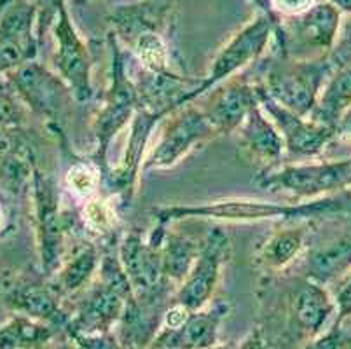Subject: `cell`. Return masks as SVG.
I'll list each match as a JSON object with an SVG mask.
<instances>
[{
	"label": "cell",
	"mask_w": 351,
	"mask_h": 349,
	"mask_svg": "<svg viewBox=\"0 0 351 349\" xmlns=\"http://www.w3.org/2000/svg\"><path fill=\"white\" fill-rule=\"evenodd\" d=\"M69 191L79 200H91L101 184V171L93 161H75L65 175Z\"/></svg>",
	"instance_id": "cell-33"
},
{
	"label": "cell",
	"mask_w": 351,
	"mask_h": 349,
	"mask_svg": "<svg viewBox=\"0 0 351 349\" xmlns=\"http://www.w3.org/2000/svg\"><path fill=\"white\" fill-rule=\"evenodd\" d=\"M133 297L143 302L171 304V290L175 285L165 276L161 258V243L143 238L138 229L130 230L117 246Z\"/></svg>",
	"instance_id": "cell-10"
},
{
	"label": "cell",
	"mask_w": 351,
	"mask_h": 349,
	"mask_svg": "<svg viewBox=\"0 0 351 349\" xmlns=\"http://www.w3.org/2000/svg\"><path fill=\"white\" fill-rule=\"evenodd\" d=\"M289 23L280 21L274 28V38L278 43V54L289 56L293 47L309 51V60L330 54L339 37L343 12L336 5L325 0L317 2L311 9L293 18H287Z\"/></svg>",
	"instance_id": "cell-11"
},
{
	"label": "cell",
	"mask_w": 351,
	"mask_h": 349,
	"mask_svg": "<svg viewBox=\"0 0 351 349\" xmlns=\"http://www.w3.org/2000/svg\"><path fill=\"white\" fill-rule=\"evenodd\" d=\"M171 115L173 119L168 123L159 142L143 161V171L171 168L182 158H186L194 147L219 136L205 110L201 108L186 105Z\"/></svg>",
	"instance_id": "cell-14"
},
{
	"label": "cell",
	"mask_w": 351,
	"mask_h": 349,
	"mask_svg": "<svg viewBox=\"0 0 351 349\" xmlns=\"http://www.w3.org/2000/svg\"><path fill=\"white\" fill-rule=\"evenodd\" d=\"M337 136L339 139L351 140V110L341 119L339 126H337Z\"/></svg>",
	"instance_id": "cell-42"
},
{
	"label": "cell",
	"mask_w": 351,
	"mask_h": 349,
	"mask_svg": "<svg viewBox=\"0 0 351 349\" xmlns=\"http://www.w3.org/2000/svg\"><path fill=\"white\" fill-rule=\"evenodd\" d=\"M69 341L77 349H126L114 332L93 335H72V337H69Z\"/></svg>",
	"instance_id": "cell-37"
},
{
	"label": "cell",
	"mask_w": 351,
	"mask_h": 349,
	"mask_svg": "<svg viewBox=\"0 0 351 349\" xmlns=\"http://www.w3.org/2000/svg\"><path fill=\"white\" fill-rule=\"evenodd\" d=\"M171 304L143 302L132 297L114 334L126 349H149L161 332L165 313Z\"/></svg>",
	"instance_id": "cell-22"
},
{
	"label": "cell",
	"mask_w": 351,
	"mask_h": 349,
	"mask_svg": "<svg viewBox=\"0 0 351 349\" xmlns=\"http://www.w3.org/2000/svg\"><path fill=\"white\" fill-rule=\"evenodd\" d=\"M238 349H269L266 337H264L263 328L255 326L254 330L243 339V342H241V346H239Z\"/></svg>",
	"instance_id": "cell-40"
},
{
	"label": "cell",
	"mask_w": 351,
	"mask_h": 349,
	"mask_svg": "<svg viewBox=\"0 0 351 349\" xmlns=\"http://www.w3.org/2000/svg\"><path fill=\"white\" fill-rule=\"evenodd\" d=\"M159 119H162L161 115L152 114V112L138 107L132 121V130H130V140H128L124 159L119 163V166L110 169L107 178H105V182H108L110 187H114V191L123 196L124 203L132 201L136 180H138L140 166L143 161V150L149 142L152 128L158 124Z\"/></svg>",
	"instance_id": "cell-21"
},
{
	"label": "cell",
	"mask_w": 351,
	"mask_h": 349,
	"mask_svg": "<svg viewBox=\"0 0 351 349\" xmlns=\"http://www.w3.org/2000/svg\"><path fill=\"white\" fill-rule=\"evenodd\" d=\"M255 105H258L255 86L247 79L232 77L210 91L208 105L203 110L217 134H229L239 130Z\"/></svg>",
	"instance_id": "cell-20"
},
{
	"label": "cell",
	"mask_w": 351,
	"mask_h": 349,
	"mask_svg": "<svg viewBox=\"0 0 351 349\" xmlns=\"http://www.w3.org/2000/svg\"><path fill=\"white\" fill-rule=\"evenodd\" d=\"M328 2H332V4L336 5V8L343 12V16L351 14V0H328Z\"/></svg>",
	"instance_id": "cell-44"
},
{
	"label": "cell",
	"mask_w": 351,
	"mask_h": 349,
	"mask_svg": "<svg viewBox=\"0 0 351 349\" xmlns=\"http://www.w3.org/2000/svg\"><path fill=\"white\" fill-rule=\"evenodd\" d=\"M108 46L112 53L110 88L105 95L104 105L93 119V136L97 142L93 163L100 168L101 180H105L110 171V166L107 163L110 143L132 123L140 107L138 89L126 69V54H124L119 38L112 32H108Z\"/></svg>",
	"instance_id": "cell-3"
},
{
	"label": "cell",
	"mask_w": 351,
	"mask_h": 349,
	"mask_svg": "<svg viewBox=\"0 0 351 349\" xmlns=\"http://www.w3.org/2000/svg\"><path fill=\"white\" fill-rule=\"evenodd\" d=\"M130 49L135 54L136 62L145 72L168 73L170 69V49L162 38V32L149 30L133 38Z\"/></svg>",
	"instance_id": "cell-31"
},
{
	"label": "cell",
	"mask_w": 351,
	"mask_h": 349,
	"mask_svg": "<svg viewBox=\"0 0 351 349\" xmlns=\"http://www.w3.org/2000/svg\"><path fill=\"white\" fill-rule=\"evenodd\" d=\"M334 73L328 56L315 60L278 56L271 60L264 82V91L282 107L301 117H309L318 104L325 82Z\"/></svg>",
	"instance_id": "cell-4"
},
{
	"label": "cell",
	"mask_w": 351,
	"mask_h": 349,
	"mask_svg": "<svg viewBox=\"0 0 351 349\" xmlns=\"http://www.w3.org/2000/svg\"><path fill=\"white\" fill-rule=\"evenodd\" d=\"M350 344L346 332L343 330V325H336L328 328L325 334L309 342L304 349H346Z\"/></svg>",
	"instance_id": "cell-38"
},
{
	"label": "cell",
	"mask_w": 351,
	"mask_h": 349,
	"mask_svg": "<svg viewBox=\"0 0 351 349\" xmlns=\"http://www.w3.org/2000/svg\"><path fill=\"white\" fill-rule=\"evenodd\" d=\"M58 349H77V348H75L73 344H72V348H70V346H66V344H60Z\"/></svg>",
	"instance_id": "cell-46"
},
{
	"label": "cell",
	"mask_w": 351,
	"mask_h": 349,
	"mask_svg": "<svg viewBox=\"0 0 351 349\" xmlns=\"http://www.w3.org/2000/svg\"><path fill=\"white\" fill-rule=\"evenodd\" d=\"M255 182L271 194L283 192L298 201L318 200L351 189V158L264 169Z\"/></svg>",
	"instance_id": "cell-7"
},
{
	"label": "cell",
	"mask_w": 351,
	"mask_h": 349,
	"mask_svg": "<svg viewBox=\"0 0 351 349\" xmlns=\"http://www.w3.org/2000/svg\"><path fill=\"white\" fill-rule=\"evenodd\" d=\"M231 311L228 300H215L205 309L191 311L184 325L170 330L161 328L156 337V348L165 349H210L219 344L220 325ZM151 346V348H152Z\"/></svg>",
	"instance_id": "cell-18"
},
{
	"label": "cell",
	"mask_w": 351,
	"mask_h": 349,
	"mask_svg": "<svg viewBox=\"0 0 351 349\" xmlns=\"http://www.w3.org/2000/svg\"><path fill=\"white\" fill-rule=\"evenodd\" d=\"M304 267V278L324 287L348 276L351 271V236L332 239L311 250Z\"/></svg>",
	"instance_id": "cell-26"
},
{
	"label": "cell",
	"mask_w": 351,
	"mask_h": 349,
	"mask_svg": "<svg viewBox=\"0 0 351 349\" xmlns=\"http://www.w3.org/2000/svg\"><path fill=\"white\" fill-rule=\"evenodd\" d=\"M37 9L30 0H0V75L37 60Z\"/></svg>",
	"instance_id": "cell-13"
},
{
	"label": "cell",
	"mask_w": 351,
	"mask_h": 349,
	"mask_svg": "<svg viewBox=\"0 0 351 349\" xmlns=\"http://www.w3.org/2000/svg\"><path fill=\"white\" fill-rule=\"evenodd\" d=\"M231 239L224 230L215 227L201 241L199 255L191 273L175 292L173 302L182 304L189 311H199L212 304L213 293L219 287L222 267L231 257Z\"/></svg>",
	"instance_id": "cell-12"
},
{
	"label": "cell",
	"mask_w": 351,
	"mask_h": 349,
	"mask_svg": "<svg viewBox=\"0 0 351 349\" xmlns=\"http://www.w3.org/2000/svg\"><path fill=\"white\" fill-rule=\"evenodd\" d=\"M4 197L0 196V238L5 234V230L9 229V217H8V210H5L4 203H2Z\"/></svg>",
	"instance_id": "cell-43"
},
{
	"label": "cell",
	"mask_w": 351,
	"mask_h": 349,
	"mask_svg": "<svg viewBox=\"0 0 351 349\" xmlns=\"http://www.w3.org/2000/svg\"><path fill=\"white\" fill-rule=\"evenodd\" d=\"M35 169L37 156L25 130H0V196L20 197L30 192Z\"/></svg>",
	"instance_id": "cell-19"
},
{
	"label": "cell",
	"mask_w": 351,
	"mask_h": 349,
	"mask_svg": "<svg viewBox=\"0 0 351 349\" xmlns=\"http://www.w3.org/2000/svg\"><path fill=\"white\" fill-rule=\"evenodd\" d=\"M46 349H58V344H54V346H53V344H51V346H49V348H46Z\"/></svg>",
	"instance_id": "cell-47"
},
{
	"label": "cell",
	"mask_w": 351,
	"mask_h": 349,
	"mask_svg": "<svg viewBox=\"0 0 351 349\" xmlns=\"http://www.w3.org/2000/svg\"><path fill=\"white\" fill-rule=\"evenodd\" d=\"M336 313V300L324 285L302 276L292 288L287 306L289 328L295 339L306 341V346L324 334V328Z\"/></svg>",
	"instance_id": "cell-17"
},
{
	"label": "cell",
	"mask_w": 351,
	"mask_h": 349,
	"mask_svg": "<svg viewBox=\"0 0 351 349\" xmlns=\"http://www.w3.org/2000/svg\"><path fill=\"white\" fill-rule=\"evenodd\" d=\"M30 194L40 273L51 278L65 261V241L72 230V219L62 208V196L54 178L39 166L32 178Z\"/></svg>",
	"instance_id": "cell-5"
},
{
	"label": "cell",
	"mask_w": 351,
	"mask_h": 349,
	"mask_svg": "<svg viewBox=\"0 0 351 349\" xmlns=\"http://www.w3.org/2000/svg\"><path fill=\"white\" fill-rule=\"evenodd\" d=\"M280 21L282 19H273L258 12L257 18L252 19L250 23L245 25L238 34L232 35L231 40L219 51V54L213 60L208 75L205 79H201L199 84L182 98L178 108L186 107L191 101L205 96L206 93L215 89L217 86L229 81V79L236 77V73L257 62L266 51L271 38L274 37V28Z\"/></svg>",
	"instance_id": "cell-9"
},
{
	"label": "cell",
	"mask_w": 351,
	"mask_h": 349,
	"mask_svg": "<svg viewBox=\"0 0 351 349\" xmlns=\"http://www.w3.org/2000/svg\"><path fill=\"white\" fill-rule=\"evenodd\" d=\"M271 2H273L274 12L280 18H293L317 4V0H271Z\"/></svg>",
	"instance_id": "cell-39"
},
{
	"label": "cell",
	"mask_w": 351,
	"mask_h": 349,
	"mask_svg": "<svg viewBox=\"0 0 351 349\" xmlns=\"http://www.w3.org/2000/svg\"><path fill=\"white\" fill-rule=\"evenodd\" d=\"M133 297L117 250L107 248L101 254L98 280L91 283L79 300L65 326L66 339L72 335H93L114 332Z\"/></svg>",
	"instance_id": "cell-2"
},
{
	"label": "cell",
	"mask_w": 351,
	"mask_h": 349,
	"mask_svg": "<svg viewBox=\"0 0 351 349\" xmlns=\"http://www.w3.org/2000/svg\"><path fill=\"white\" fill-rule=\"evenodd\" d=\"M239 142L245 152L261 163L264 169L274 168L285 152L282 133L274 126L261 104L252 108L245 123L239 126Z\"/></svg>",
	"instance_id": "cell-23"
},
{
	"label": "cell",
	"mask_w": 351,
	"mask_h": 349,
	"mask_svg": "<svg viewBox=\"0 0 351 349\" xmlns=\"http://www.w3.org/2000/svg\"><path fill=\"white\" fill-rule=\"evenodd\" d=\"M171 18L170 4L159 0H142L138 4L121 5L108 14L110 32L121 44L133 43V38L149 30L162 32L168 28Z\"/></svg>",
	"instance_id": "cell-24"
},
{
	"label": "cell",
	"mask_w": 351,
	"mask_h": 349,
	"mask_svg": "<svg viewBox=\"0 0 351 349\" xmlns=\"http://www.w3.org/2000/svg\"><path fill=\"white\" fill-rule=\"evenodd\" d=\"M252 2H254L255 8L261 11V14H266L273 19H282L278 14H276V12H274L273 2H271V0H252Z\"/></svg>",
	"instance_id": "cell-41"
},
{
	"label": "cell",
	"mask_w": 351,
	"mask_h": 349,
	"mask_svg": "<svg viewBox=\"0 0 351 349\" xmlns=\"http://www.w3.org/2000/svg\"><path fill=\"white\" fill-rule=\"evenodd\" d=\"M306 246V230L298 227V229H285L274 232L264 243L261 254H258V264L263 265L269 273H278L289 267Z\"/></svg>",
	"instance_id": "cell-30"
},
{
	"label": "cell",
	"mask_w": 351,
	"mask_h": 349,
	"mask_svg": "<svg viewBox=\"0 0 351 349\" xmlns=\"http://www.w3.org/2000/svg\"><path fill=\"white\" fill-rule=\"evenodd\" d=\"M351 110V65L336 70L325 82L318 104L309 115L325 126H339L341 119Z\"/></svg>",
	"instance_id": "cell-28"
},
{
	"label": "cell",
	"mask_w": 351,
	"mask_h": 349,
	"mask_svg": "<svg viewBox=\"0 0 351 349\" xmlns=\"http://www.w3.org/2000/svg\"><path fill=\"white\" fill-rule=\"evenodd\" d=\"M53 34L56 38V53H54V69L63 81L70 86L75 100L84 104L93 98V82L91 69L93 60L91 53L77 28L72 23L69 8L60 11L53 25Z\"/></svg>",
	"instance_id": "cell-15"
},
{
	"label": "cell",
	"mask_w": 351,
	"mask_h": 349,
	"mask_svg": "<svg viewBox=\"0 0 351 349\" xmlns=\"http://www.w3.org/2000/svg\"><path fill=\"white\" fill-rule=\"evenodd\" d=\"M199 250L201 243L191 236L178 234L171 230L165 232L161 243L162 271H165V276L177 288L191 273V269L199 255Z\"/></svg>",
	"instance_id": "cell-29"
},
{
	"label": "cell",
	"mask_w": 351,
	"mask_h": 349,
	"mask_svg": "<svg viewBox=\"0 0 351 349\" xmlns=\"http://www.w3.org/2000/svg\"><path fill=\"white\" fill-rule=\"evenodd\" d=\"M28 112L8 75H0V130H25Z\"/></svg>",
	"instance_id": "cell-32"
},
{
	"label": "cell",
	"mask_w": 351,
	"mask_h": 349,
	"mask_svg": "<svg viewBox=\"0 0 351 349\" xmlns=\"http://www.w3.org/2000/svg\"><path fill=\"white\" fill-rule=\"evenodd\" d=\"M328 62H330L334 72L343 69V67L351 65V14L348 16V19L343 18L339 37H337L334 49L328 54Z\"/></svg>",
	"instance_id": "cell-36"
},
{
	"label": "cell",
	"mask_w": 351,
	"mask_h": 349,
	"mask_svg": "<svg viewBox=\"0 0 351 349\" xmlns=\"http://www.w3.org/2000/svg\"><path fill=\"white\" fill-rule=\"evenodd\" d=\"M255 91H257L261 107L282 133L285 150L295 158H317L332 140L337 139L336 128L325 126L311 117H301V115L287 110L278 101H274L261 84L255 86Z\"/></svg>",
	"instance_id": "cell-16"
},
{
	"label": "cell",
	"mask_w": 351,
	"mask_h": 349,
	"mask_svg": "<svg viewBox=\"0 0 351 349\" xmlns=\"http://www.w3.org/2000/svg\"><path fill=\"white\" fill-rule=\"evenodd\" d=\"M0 302L11 313L58 326L65 332L70 311L44 273L9 267L0 271Z\"/></svg>",
	"instance_id": "cell-8"
},
{
	"label": "cell",
	"mask_w": 351,
	"mask_h": 349,
	"mask_svg": "<svg viewBox=\"0 0 351 349\" xmlns=\"http://www.w3.org/2000/svg\"><path fill=\"white\" fill-rule=\"evenodd\" d=\"M62 335L65 332L58 326L11 313L0 325V349H46Z\"/></svg>",
	"instance_id": "cell-27"
},
{
	"label": "cell",
	"mask_w": 351,
	"mask_h": 349,
	"mask_svg": "<svg viewBox=\"0 0 351 349\" xmlns=\"http://www.w3.org/2000/svg\"><path fill=\"white\" fill-rule=\"evenodd\" d=\"M149 349H165V348H156V346H152V348H149Z\"/></svg>",
	"instance_id": "cell-48"
},
{
	"label": "cell",
	"mask_w": 351,
	"mask_h": 349,
	"mask_svg": "<svg viewBox=\"0 0 351 349\" xmlns=\"http://www.w3.org/2000/svg\"><path fill=\"white\" fill-rule=\"evenodd\" d=\"M210 349H231V348H229V346H224V344H217V346H213V348H210Z\"/></svg>",
	"instance_id": "cell-45"
},
{
	"label": "cell",
	"mask_w": 351,
	"mask_h": 349,
	"mask_svg": "<svg viewBox=\"0 0 351 349\" xmlns=\"http://www.w3.org/2000/svg\"><path fill=\"white\" fill-rule=\"evenodd\" d=\"M77 2H89V0H77Z\"/></svg>",
	"instance_id": "cell-49"
},
{
	"label": "cell",
	"mask_w": 351,
	"mask_h": 349,
	"mask_svg": "<svg viewBox=\"0 0 351 349\" xmlns=\"http://www.w3.org/2000/svg\"><path fill=\"white\" fill-rule=\"evenodd\" d=\"M8 79L14 86L25 107L34 115L46 121L51 131L62 134L63 143L66 145L63 133L75 96L58 72H53L46 65L34 60L8 73Z\"/></svg>",
	"instance_id": "cell-6"
},
{
	"label": "cell",
	"mask_w": 351,
	"mask_h": 349,
	"mask_svg": "<svg viewBox=\"0 0 351 349\" xmlns=\"http://www.w3.org/2000/svg\"><path fill=\"white\" fill-rule=\"evenodd\" d=\"M351 213V189L332 196L299 203H273L264 200H222L193 206H165L154 210L159 226H171L184 219H210L226 222H309V220L339 219Z\"/></svg>",
	"instance_id": "cell-1"
},
{
	"label": "cell",
	"mask_w": 351,
	"mask_h": 349,
	"mask_svg": "<svg viewBox=\"0 0 351 349\" xmlns=\"http://www.w3.org/2000/svg\"><path fill=\"white\" fill-rule=\"evenodd\" d=\"M81 217L86 229H89L95 234H112L117 227L116 206L105 197L95 196L86 201Z\"/></svg>",
	"instance_id": "cell-34"
},
{
	"label": "cell",
	"mask_w": 351,
	"mask_h": 349,
	"mask_svg": "<svg viewBox=\"0 0 351 349\" xmlns=\"http://www.w3.org/2000/svg\"><path fill=\"white\" fill-rule=\"evenodd\" d=\"M37 9V37L43 43L44 35L53 30V25L60 11L66 5V0H30Z\"/></svg>",
	"instance_id": "cell-35"
},
{
	"label": "cell",
	"mask_w": 351,
	"mask_h": 349,
	"mask_svg": "<svg viewBox=\"0 0 351 349\" xmlns=\"http://www.w3.org/2000/svg\"><path fill=\"white\" fill-rule=\"evenodd\" d=\"M100 262L101 254L98 246L89 241L82 243L73 250L72 257L65 258L58 271L49 278L54 290L63 300L81 293L91 285L95 274H98Z\"/></svg>",
	"instance_id": "cell-25"
}]
</instances>
